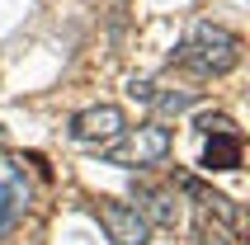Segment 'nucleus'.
<instances>
[{
	"label": "nucleus",
	"mask_w": 250,
	"mask_h": 245,
	"mask_svg": "<svg viewBox=\"0 0 250 245\" xmlns=\"http://www.w3.org/2000/svg\"><path fill=\"white\" fill-rule=\"evenodd\" d=\"M236 61H241V38L222 24H194L189 42L175 52V66L198 76V81L227 76V71H236Z\"/></svg>",
	"instance_id": "obj_1"
},
{
	"label": "nucleus",
	"mask_w": 250,
	"mask_h": 245,
	"mask_svg": "<svg viewBox=\"0 0 250 245\" xmlns=\"http://www.w3.org/2000/svg\"><path fill=\"white\" fill-rule=\"evenodd\" d=\"M170 146H175L170 127L161 118H146V122H137V127H123L109 146H99V156L109 165H118V170H146V165L166 161Z\"/></svg>",
	"instance_id": "obj_2"
},
{
	"label": "nucleus",
	"mask_w": 250,
	"mask_h": 245,
	"mask_svg": "<svg viewBox=\"0 0 250 245\" xmlns=\"http://www.w3.org/2000/svg\"><path fill=\"white\" fill-rule=\"evenodd\" d=\"M28 203H33V189H28L24 165L0 151V236H10L19 222H24Z\"/></svg>",
	"instance_id": "obj_3"
},
{
	"label": "nucleus",
	"mask_w": 250,
	"mask_h": 245,
	"mask_svg": "<svg viewBox=\"0 0 250 245\" xmlns=\"http://www.w3.org/2000/svg\"><path fill=\"white\" fill-rule=\"evenodd\" d=\"M123 127H127V118H123L118 104H90V109H81L76 118H71V142L99 151V146H109Z\"/></svg>",
	"instance_id": "obj_4"
},
{
	"label": "nucleus",
	"mask_w": 250,
	"mask_h": 245,
	"mask_svg": "<svg viewBox=\"0 0 250 245\" xmlns=\"http://www.w3.org/2000/svg\"><path fill=\"white\" fill-rule=\"evenodd\" d=\"M99 222H104V231H109L113 245H146V241H151V222L142 217L132 203H113V198H104V203H99Z\"/></svg>",
	"instance_id": "obj_5"
},
{
	"label": "nucleus",
	"mask_w": 250,
	"mask_h": 245,
	"mask_svg": "<svg viewBox=\"0 0 250 245\" xmlns=\"http://www.w3.org/2000/svg\"><path fill=\"white\" fill-rule=\"evenodd\" d=\"M127 95L142 99V104H151L156 113H166V118H175V113L194 109V90H161L156 81H132L127 85Z\"/></svg>",
	"instance_id": "obj_6"
},
{
	"label": "nucleus",
	"mask_w": 250,
	"mask_h": 245,
	"mask_svg": "<svg viewBox=\"0 0 250 245\" xmlns=\"http://www.w3.org/2000/svg\"><path fill=\"white\" fill-rule=\"evenodd\" d=\"M132 203H137V212L151 226H175V189H166V184H137Z\"/></svg>",
	"instance_id": "obj_7"
},
{
	"label": "nucleus",
	"mask_w": 250,
	"mask_h": 245,
	"mask_svg": "<svg viewBox=\"0 0 250 245\" xmlns=\"http://www.w3.org/2000/svg\"><path fill=\"white\" fill-rule=\"evenodd\" d=\"M203 165H208V170H236V165H241V132H236V127H217V132H208Z\"/></svg>",
	"instance_id": "obj_8"
},
{
	"label": "nucleus",
	"mask_w": 250,
	"mask_h": 245,
	"mask_svg": "<svg viewBox=\"0 0 250 245\" xmlns=\"http://www.w3.org/2000/svg\"><path fill=\"white\" fill-rule=\"evenodd\" d=\"M184 193H189V198H198V203L208 207V212H217V217H222V222H236V207H231V198H222V193L203 189L198 179H184Z\"/></svg>",
	"instance_id": "obj_9"
}]
</instances>
